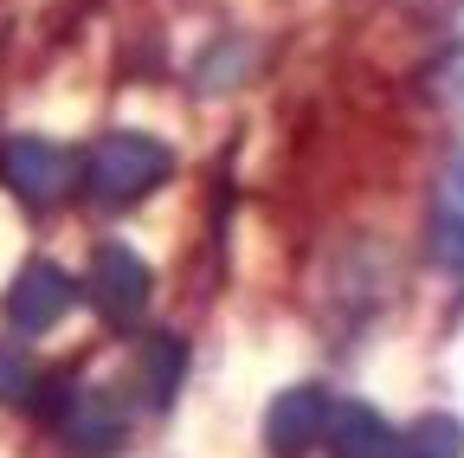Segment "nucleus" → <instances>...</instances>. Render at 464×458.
Returning <instances> with one entry per match:
<instances>
[{
    "label": "nucleus",
    "instance_id": "5",
    "mask_svg": "<svg viewBox=\"0 0 464 458\" xmlns=\"http://www.w3.org/2000/svg\"><path fill=\"white\" fill-rule=\"evenodd\" d=\"M7 323L20 329V336H45L58 317L72 310V271L65 265H52V258H26L20 265V278L7 284Z\"/></svg>",
    "mask_w": 464,
    "mask_h": 458
},
{
    "label": "nucleus",
    "instance_id": "2",
    "mask_svg": "<svg viewBox=\"0 0 464 458\" xmlns=\"http://www.w3.org/2000/svg\"><path fill=\"white\" fill-rule=\"evenodd\" d=\"M84 291H91V304H97V317H103V323L130 329V323H142V310H149L155 278H149V265H142L123 239H103V246L91 252Z\"/></svg>",
    "mask_w": 464,
    "mask_h": 458
},
{
    "label": "nucleus",
    "instance_id": "3",
    "mask_svg": "<svg viewBox=\"0 0 464 458\" xmlns=\"http://www.w3.org/2000/svg\"><path fill=\"white\" fill-rule=\"evenodd\" d=\"M0 188H7L20 207H58L72 188V155L45 142V136H7L0 142Z\"/></svg>",
    "mask_w": 464,
    "mask_h": 458
},
{
    "label": "nucleus",
    "instance_id": "1",
    "mask_svg": "<svg viewBox=\"0 0 464 458\" xmlns=\"http://www.w3.org/2000/svg\"><path fill=\"white\" fill-rule=\"evenodd\" d=\"M168 175H174V149L155 142V136H142V130L103 136V142L84 155V168H78V181H84V194H91L97 207H136V200H149Z\"/></svg>",
    "mask_w": 464,
    "mask_h": 458
},
{
    "label": "nucleus",
    "instance_id": "6",
    "mask_svg": "<svg viewBox=\"0 0 464 458\" xmlns=\"http://www.w3.org/2000/svg\"><path fill=\"white\" fill-rule=\"evenodd\" d=\"M323 426H329V387L323 381H297L265 407V445L277 458H304L323 439Z\"/></svg>",
    "mask_w": 464,
    "mask_h": 458
},
{
    "label": "nucleus",
    "instance_id": "8",
    "mask_svg": "<svg viewBox=\"0 0 464 458\" xmlns=\"http://www.w3.org/2000/svg\"><path fill=\"white\" fill-rule=\"evenodd\" d=\"M65 394H72L65 375L39 368L20 342H0V400H7V407H45V414H58V400H65Z\"/></svg>",
    "mask_w": 464,
    "mask_h": 458
},
{
    "label": "nucleus",
    "instance_id": "10",
    "mask_svg": "<svg viewBox=\"0 0 464 458\" xmlns=\"http://www.w3.org/2000/svg\"><path fill=\"white\" fill-rule=\"evenodd\" d=\"M181 375H188V342L174 336V329H155L142 342V362H136V381L149 394V407H174V394H181Z\"/></svg>",
    "mask_w": 464,
    "mask_h": 458
},
{
    "label": "nucleus",
    "instance_id": "9",
    "mask_svg": "<svg viewBox=\"0 0 464 458\" xmlns=\"http://www.w3.org/2000/svg\"><path fill=\"white\" fill-rule=\"evenodd\" d=\"M426 246L445 271L464 278V155L445 161L439 175V200H432V226H426Z\"/></svg>",
    "mask_w": 464,
    "mask_h": 458
},
{
    "label": "nucleus",
    "instance_id": "4",
    "mask_svg": "<svg viewBox=\"0 0 464 458\" xmlns=\"http://www.w3.org/2000/svg\"><path fill=\"white\" fill-rule=\"evenodd\" d=\"M58 439H65L72 458H110V452H123L130 439V420L123 407L103 394V387H72L65 400H58Z\"/></svg>",
    "mask_w": 464,
    "mask_h": 458
},
{
    "label": "nucleus",
    "instance_id": "7",
    "mask_svg": "<svg viewBox=\"0 0 464 458\" xmlns=\"http://www.w3.org/2000/svg\"><path fill=\"white\" fill-rule=\"evenodd\" d=\"M329 458H387L393 445V426L368 407V400H329Z\"/></svg>",
    "mask_w": 464,
    "mask_h": 458
},
{
    "label": "nucleus",
    "instance_id": "11",
    "mask_svg": "<svg viewBox=\"0 0 464 458\" xmlns=\"http://www.w3.org/2000/svg\"><path fill=\"white\" fill-rule=\"evenodd\" d=\"M387 458H464V426L451 414H432L413 433H393Z\"/></svg>",
    "mask_w": 464,
    "mask_h": 458
}]
</instances>
